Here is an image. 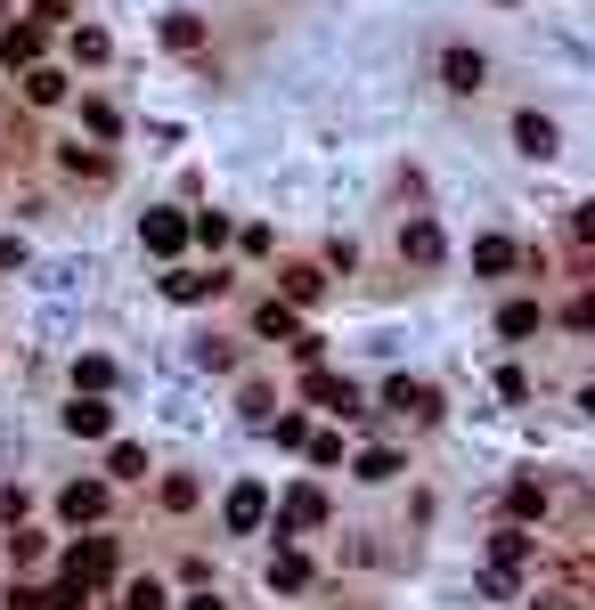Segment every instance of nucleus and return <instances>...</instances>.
<instances>
[{
	"instance_id": "a19ab883",
	"label": "nucleus",
	"mask_w": 595,
	"mask_h": 610,
	"mask_svg": "<svg viewBox=\"0 0 595 610\" xmlns=\"http://www.w3.org/2000/svg\"><path fill=\"white\" fill-rule=\"evenodd\" d=\"M571 237H580V244H595V204H580V213H571Z\"/></svg>"
},
{
	"instance_id": "9d476101",
	"label": "nucleus",
	"mask_w": 595,
	"mask_h": 610,
	"mask_svg": "<svg viewBox=\"0 0 595 610\" xmlns=\"http://www.w3.org/2000/svg\"><path fill=\"white\" fill-rule=\"evenodd\" d=\"M41 50H50V25H33V17L0 33V66H17V74H25V66H41Z\"/></svg>"
},
{
	"instance_id": "79ce46f5",
	"label": "nucleus",
	"mask_w": 595,
	"mask_h": 610,
	"mask_svg": "<svg viewBox=\"0 0 595 610\" xmlns=\"http://www.w3.org/2000/svg\"><path fill=\"white\" fill-rule=\"evenodd\" d=\"M188 610H229V602H220L213 586H196V595H188Z\"/></svg>"
},
{
	"instance_id": "393cba45",
	"label": "nucleus",
	"mask_w": 595,
	"mask_h": 610,
	"mask_svg": "<svg viewBox=\"0 0 595 610\" xmlns=\"http://www.w3.org/2000/svg\"><path fill=\"white\" fill-rule=\"evenodd\" d=\"M498 334H506V342H522V334H539V302H506V309H498Z\"/></svg>"
},
{
	"instance_id": "4be33fe9",
	"label": "nucleus",
	"mask_w": 595,
	"mask_h": 610,
	"mask_svg": "<svg viewBox=\"0 0 595 610\" xmlns=\"http://www.w3.org/2000/svg\"><path fill=\"white\" fill-rule=\"evenodd\" d=\"M74 391H115V359H107V350L74 359Z\"/></svg>"
},
{
	"instance_id": "ddd939ff",
	"label": "nucleus",
	"mask_w": 595,
	"mask_h": 610,
	"mask_svg": "<svg viewBox=\"0 0 595 610\" xmlns=\"http://www.w3.org/2000/svg\"><path fill=\"white\" fill-rule=\"evenodd\" d=\"M220 285H229L220 269H172V277H163V293H172V302H213Z\"/></svg>"
},
{
	"instance_id": "a211bd4d",
	"label": "nucleus",
	"mask_w": 595,
	"mask_h": 610,
	"mask_svg": "<svg viewBox=\"0 0 595 610\" xmlns=\"http://www.w3.org/2000/svg\"><path fill=\"white\" fill-rule=\"evenodd\" d=\"M515 146L522 155H555V122L547 115H515Z\"/></svg>"
},
{
	"instance_id": "f8f14e48",
	"label": "nucleus",
	"mask_w": 595,
	"mask_h": 610,
	"mask_svg": "<svg viewBox=\"0 0 595 610\" xmlns=\"http://www.w3.org/2000/svg\"><path fill=\"white\" fill-rule=\"evenodd\" d=\"M400 252H408V261H416V269H433L441 252H448V237H441V220H408V228H400Z\"/></svg>"
},
{
	"instance_id": "5701e85b",
	"label": "nucleus",
	"mask_w": 595,
	"mask_h": 610,
	"mask_svg": "<svg viewBox=\"0 0 595 610\" xmlns=\"http://www.w3.org/2000/svg\"><path fill=\"white\" fill-rule=\"evenodd\" d=\"M351 472L367 480V489H383V480H400L408 465H400V456H392V448H367V456H359V465H351Z\"/></svg>"
},
{
	"instance_id": "412c9836",
	"label": "nucleus",
	"mask_w": 595,
	"mask_h": 610,
	"mask_svg": "<svg viewBox=\"0 0 595 610\" xmlns=\"http://www.w3.org/2000/svg\"><path fill=\"white\" fill-rule=\"evenodd\" d=\"M25 98L33 107H57V98H66V74L57 66H25Z\"/></svg>"
},
{
	"instance_id": "72a5a7b5",
	"label": "nucleus",
	"mask_w": 595,
	"mask_h": 610,
	"mask_svg": "<svg viewBox=\"0 0 595 610\" xmlns=\"http://www.w3.org/2000/svg\"><path fill=\"white\" fill-rule=\"evenodd\" d=\"M498 399H506V407H522V399H530V374H522V367H498Z\"/></svg>"
},
{
	"instance_id": "bb28decb",
	"label": "nucleus",
	"mask_w": 595,
	"mask_h": 610,
	"mask_svg": "<svg viewBox=\"0 0 595 610\" xmlns=\"http://www.w3.org/2000/svg\"><path fill=\"white\" fill-rule=\"evenodd\" d=\"M196 472H172V480H163V513H196Z\"/></svg>"
},
{
	"instance_id": "6ab92c4d",
	"label": "nucleus",
	"mask_w": 595,
	"mask_h": 610,
	"mask_svg": "<svg viewBox=\"0 0 595 610\" xmlns=\"http://www.w3.org/2000/svg\"><path fill=\"white\" fill-rule=\"evenodd\" d=\"M66 50H74V66H107V57H115V41L98 33V25H74V41H66Z\"/></svg>"
},
{
	"instance_id": "473e14b6",
	"label": "nucleus",
	"mask_w": 595,
	"mask_h": 610,
	"mask_svg": "<svg viewBox=\"0 0 595 610\" xmlns=\"http://www.w3.org/2000/svg\"><path fill=\"white\" fill-rule=\"evenodd\" d=\"M188 237H196V244H229V237H237V228H229V220H220V213H196V220H188Z\"/></svg>"
},
{
	"instance_id": "0eeeda50",
	"label": "nucleus",
	"mask_w": 595,
	"mask_h": 610,
	"mask_svg": "<svg viewBox=\"0 0 595 610\" xmlns=\"http://www.w3.org/2000/svg\"><path fill=\"white\" fill-rule=\"evenodd\" d=\"M302 391H311V407H326V415H367V407H359V391L343 383V374H326V367L302 374Z\"/></svg>"
},
{
	"instance_id": "2eb2a0df",
	"label": "nucleus",
	"mask_w": 595,
	"mask_h": 610,
	"mask_svg": "<svg viewBox=\"0 0 595 610\" xmlns=\"http://www.w3.org/2000/svg\"><path fill=\"white\" fill-rule=\"evenodd\" d=\"M515 261H522V244H515V237H474V269H482V277H506Z\"/></svg>"
},
{
	"instance_id": "9b49d317",
	"label": "nucleus",
	"mask_w": 595,
	"mask_h": 610,
	"mask_svg": "<svg viewBox=\"0 0 595 610\" xmlns=\"http://www.w3.org/2000/svg\"><path fill=\"white\" fill-rule=\"evenodd\" d=\"M441 81H448V90H465V98H474L482 81H489V57H482V50H441Z\"/></svg>"
},
{
	"instance_id": "4c0bfd02",
	"label": "nucleus",
	"mask_w": 595,
	"mask_h": 610,
	"mask_svg": "<svg viewBox=\"0 0 595 610\" xmlns=\"http://www.w3.org/2000/svg\"><path fill=\"white\" fill-rule=\"evenodd\" d=\"M563 326H571V334H595V293H580V302L563 309Z\"/></svg>"
},
{
	"instance_id": "f257e3e1",
	"label": "nucleus",
	"mask_w": 595,
	"mask_h": 610,
	"mask_svg": "<svg viewBox=\"0 0 595 610\" xmlns=\"http://www.w3.org/2000/svg\"><path fill=\"white\" fill-rule=\"evenodd\" d=\"M311 530H326V489L318 480H294L278 497V537H311Z\"/></svg>"
},
{
	"instance_id": "e433bc0d",
	"label": "nucleus",
	"mask_w": 595,
	"mask_h": 610,
	"mask_svg": "<svg viewBox=\"0 0 595 610\" xmlns=\"http://www.w3.org/2000/svg\"><path fill=\"white\" fill-rule=\"evenodd\" d=\"M82 602H90V586H74V578L50 586V610H82Z\"/></svg>"
},
{
	"instance_id": "f3484780",
	"label": "nucleus",
	"mask_w": 595,
	"mask_h": 610,
	"mask_svg": "<svg viewBox=\"0 0 595 610\" xmlns=\"http://www.w3.org/2000/svg\"><path fill=\"white\" fill-rule=\"evenodd\" d=\"M547 513V489L539 480H506V521H539Z\"/></svg>"
},
{
	"instance_id": "58836bf2",
	"label": "nucleus",
	"mask_w": 595,
	"mask_h": 610,
	"mask_svg": "<svg viewBox=\"0 0 595 610\" xmlns=\"http://www.w3.org/2000/svg\"><path fill=\"white\" fill-rule=\"evenodd\" d=\"M9 610H50V595L41 586H9Z\"/></svg>"
},
{
	"instance_id": "1a4fd4ad",
	"label": "nucleus",
	"mask_w": 595,
	"mask_h": 610,
	"mask_svg": "<svg viewBox=\"0 0 595 610\" xmlns=\"http://www.w3.org/2000/svg\"><path fill=\"white\" fill-rule=\"evenodd\" d=\"M530 554H539V537H530L522 521H506V530L489 537V570H515V578H522V570H530Z\"/></svg>"
},
{
	"instance_id": "c756f323",
	"label": "nucleus",
	"mask_w": 595,
	"mask_h": 610,
	"mask_svg": "<svg viewBox=\"0 0 595 610\" xmlns=\"http://www.w3.org/2000/svg\"><path fill=\"white\" fill-rule=\"evenodd\" d=\"M82 122H90V139H115L122 131V115L107 107V98H82Z\"/></svg>"
},
{
	"instance_id": "cd10ccee",
	"label": "nucleus",
	"mask_w": 595,
	"mask_h": 610,
	"mask_svg": "<svg viewBox=\"0 0 595 610\" xmlns=\"http://www.w3.org/2000/svg\"><path fill=\"white\" fill-rule=\"evenodd\" d=\"M163 41H172V50H204V17H188V9L163 17Z\"/></svg>"
},
{
	"instance_id": "7c9ffc66",
	"label": "nucleus",
	"mask_w": 595,
	"mask_h": 610,
	"mask_svg": "<svg viewBox=\"0 0 595 610\" xmlns=\"http://www.w3.org/2000/svg\"><path fill=\"white\" fill-rule=\"evenodd\" d=\"M188 367H213V374H220V367H237V350H229V342H213V334H204V342L188 350Z\"/></svg>"
},
{
	"instance_id": "f03ea898",
	"label": "nucleus",
	"mask_w": 595,
	"mask_h": 610,
	"mask_svg": "<svg viewBox=\"0 0 595 610\" xmlns=\"http://www.w3.org/2000/svg\"><path fill=\"white\" fill-rule=\"evenodd\" d=\"M383 407L408 415V424H441V391H433V383H408V374L383 383Z\"/></svg>"
},
{
	"instance_id": "f704fd0d",
	"label": "nucleus",
	"mask_w": 595,
	"mask_h": 610,
	"mask_svg": "<svg viewBox=\"0 0 595 610\" xmlns=\"http://www.w3.org/2000/svg\"><path fill=\"white\" fill-rule=\"evenodd\" d=\"M270 415H278V399H270V391H261V383H253V391H245V424H253V432H261V424H270Z\"/></svg>"
},
{
	"instance_id": "2f4dec72",
	"label": "nucleus",
	"mask_w": 595,
	"mask_h": 610,
	"mask_svg": "<svg viewBox=\"0 0 595 610\" xmlns=\"http://www.w3.org/2000/svg\"><path fill=\"white\" fill-rule=\"evenodd\" d=\"M278 439V448H302V439H311V424H302V415H270V424H261Z\"/></svg>"
},
{
	"instance_id": "7ed1b4c3",
	"label": "nucleus",
	"mask_w": 595,
	"mask_h": 610,
	"mask_svg": "<svg viewBox=\"0 0 595 610\" xmlns=\"http://www.w3.org/2000/svg\"><path fill=\"white\" fill-rule=\"evenodd\" d=\"M115 562H122V554H115V537H82L74 554H66V578H74V586H107V578H115Z\"/></svg>"
},
{
	"instance_id": "c85d7f7f",
	"label": "nucleus",
	"mask_w": 595,
	"mask_h": 610,
	"mask_svg": "<svg viewBox=\"0 0 595 610\" xmlns=\"http://www.w3.org/2000/svg\"><path fill=\"white\" fill-rule=\"evenodd\" d=\"M122 610H172V595H163L155 578H131L122 586Z\"/></svg>"
},
{
	"instance_id": "4468645a",
	"label": "nucleus",
	"mask_w": 595,
	"mask_h": 610,
	"mask_svg": "<svg viewBox=\"0 0 595 610\" xmlns=\"http://www.w3.org/2000/svg\"><path fill=\"white\" fill-rule=\"evenodd\" d=\"M270 586L278 595H302V586H311V554H302V545H278L270 554Z\"/></svg>"
},
{
	"instance_id": "20e7f679",
	"label": "nucleus",
	"mask_w": 595,
	"mask_h": 610,
	"mask_svg": "<svg viewBox=\"0 0 595 610\" xmlns=\"http://www.w3.org/2000/svg\"><path fill=\"white\" fill-rule=\"evenodd\" d=\"M107 480H74V489H57V513L74 521V530H98V521H107Z\"/></svg>"
},
{
	"instance_id": "423d86ee",
	"label": "nucleus",
	"mask_w": 595,
	"mask_h": 610,
	"mask_svg": "<svg viewBox=\"0 0 595 610\" xmlns=\"http://www.w3.org/2000/svg\"><path fill=\"white\" fill-rule=\"evenodd\" d=\"M139 244H148L155 261H180V252H188V213H148L139 220Z\"/></svg>"
},
{
	"instance_id": "37998d69",
	"label": "nucleus",
	"mask_w": 595,
	"mask_h": 610,
	"mask_svg": "<svg viewBox=\"0 0 595 610\" xmlns=\"http://www.w3.org/2000/svg\"><path fill=\"white\" fill-rule=\"evenodd\" d=\"M580 407H587V415H595V383H587V391H580Z\"/></svg>"
},
{
	"instance_id": "6e6552de",
	"label": "nucleus",
	"mask_w": 595,
	"mask_h": 610,
	"mask_svg": "<svg viewBox=\"0 0 595 610\" xmlns=\"http://www.w3.org/2000/svg\"><path fill=\"white\" fill-rule=\"evenodd\" d=\"M66 432H74V439H107V432H115V407H107V391H74V407H66Z\"/></svg>"
},
{
	"instance_id": "a878e982",
	"label": "nucleus",
	"mask_w": 595,
	"mask_h": 610,
	"mask_svg": "<svg viewBox=\"0 0 595 610\" xmlns=\"http://www.w3.org/2000/svg\"><path fill=\"white\" fill-rule=\"evenodd\" d=\"M318 293H326V277H318V269H285V302H294V309H311Z\"/></svg>"
},
{
	"instance_id": "c9c22d12",
	"label": "nucleus",
	"mask_w": 595,
	"mask_h": 610,
	"mask_svg": "<svg viewBox=\"0 0 595 610\" xmlns=\"http://www.w3.org/2000/svg\"><path fill=\"white\" fill-rule=\"evenodd\" d=\"M302 448H311V465H343V439H335V432H311Z\"/></svg>"
},
{
	"instance_id": "ea45409f",
	"label": "nucleus",
	"mask_w": 595,
	"mask_h": 610,
	"mask_svg": "<svg viewBox=\"0 0 595 610\" xmlns=\"http://www.w3.org/2000/svg\"><path fill=\"white\" fill-rule=\"evenodd\" d=\"M539 610H580V595H571V586H547V595H539Z\"/></svg>"
},
{
	"instance_id": "b1692460",
	"label": "nucleus",
	"mask_w": 595,
	"mask_h": 610,
	"mask_svg": "<svg viewBox=\"0 0 595 610\" xmlns=\"http://www.w3.org/2000/svg\"><path fill=\"white\" fill-rule=\"evenodd\" d=\"M66 172H74V179H90V187H107V172H115V163L98 155V146H66Z\"/></svg>"
},
{
	"instance_id": "39448f33",
	"label": "nucleus",
	"mask_w": 595,
	"mask_h": 610,
	"mask_svg": "<svg viewBox=\"0 0 595 610\" xmlns=\"http://www.w3.org/2000/svg\"><path fill=\"white\" fill-rule=\"evenodd\" d=\"M220 521H229L237 537H253L261 521H270V489H261V480H237V489H229V504H220Z\"/></svg>"
},
{
	"instance_id": "dca6fc26",
	"label": "nucleus",
	"mask_w": 595,
	"mask_h": 610,
	"mask_svg": "<svg viewBox=\"0 0 595 610\" xmlns=\"http://www.w3.org/2000/svg\"><path fill=\"white\" fill-rule=\"evenodd\" d=\"M253 334H270V342H294V334H302L294 302H261V309H253Z\"/></svg>"
},
{
	"instance_id": "aec40b11",
	"label": "nucleus",
	"mask_w": 595,
	"mask_h": 610,
	"mask_svg": "<svg viewBox=\"0 0 595 610\" xmlns=\"http://www.w3.org/2000/svg\"><path fill=\"white\" fill-rule=\"evenodd\" d=\"M107 472H115V480H148V448H139V439H115V448H107Z\"/></svg>"
}]
</instances>
